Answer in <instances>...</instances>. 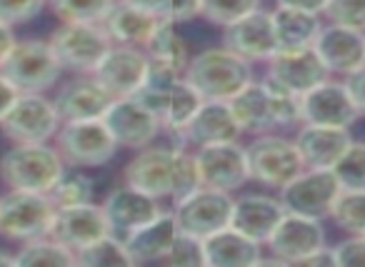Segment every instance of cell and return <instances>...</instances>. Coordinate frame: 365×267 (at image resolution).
I'll return each mask as SVG.
<instances>
[{
	"label": "cell",
	"mask_w": 365,
	"mask_h": 267,
	"mask_svg": "<svg viewBox=\"0 0 365 267\" xmlns=\"http://www.w3.org/2000/svg\"><path fill=\"white\" fill-rule=\"evenodd\" d=\"M125 185L138 187L153 197H180L200 187V170L195 155L165 147H148L125 167Z\"/></svg>",
	"instance_id": "6da1fadb"
},
{
	"label": "cell",
	"mask_w": 365,
	"mask_h": 267,
	"mask_svg": "<svg viewBox=\"0 0 365 267\" xmlns=\"http://www.w3.org/2000/svg\"><path fill=\"white\" fill-rule=\"evenodd\" d=\"M230 103L235 120L243 132L263 135L275 127L293 125L300 120V98L285 88L275 85L273 80L253 83L250 80Z\"/></svg>",
	"instance_id": "7a4b0ae2"
},
{
	"label": "cell",
	"mask_w": 365,
	"mask_h": 267,
	"mask_svg": "<svg viewBox=\"0 0 365 267\" xmlns=\"http://www.w3.org/2000/svg\"><path fill=\"white\" fill-rule=\"evenodd\" d=\"M66 172L61 152L46 142H18L0 157V180L11 190L51 192Z\"/></svg>",
	"instance_id": "3957f363"
},
{
	"label": "cell",
	"mask_w": 365,
	"mask_h": 267,
	"mask_svg": "<svg viewBox=\"0 0 365 267\" xmlns=\"http://www.w3.org/2000/svg\"><path fill=\"white\" fill-rule=\"evenodd\" d=\"M185 78L205 100H233L250 83V66L228 48H213L188 63Z\"/></svg>",
	"instance_id": "277c9868"
},
{
	"label": "cell",
	"mask_w": 365,
	"mask_h": 267,
	"mask_svg": "<svg viewBox=\"0 0 365 267\" xmlns=\"http://www.w3.org/2000/svg\"><path fill=\"white\" fill-rule=\"evenodd\" d=\"M56 202L46 192L11 190L0 197V235L11 240H36L51 232Z\"/></svg>",
	"instance_id": "5b68a950"
},
{
	"label": "cell",
	"mask_w": 365,
	"mask_h": 267,
	"mask_svg": "<svg viewBox=\"0 0 365 267\" xmlns=\"http://www.w3.org/2000/svg\"><path fill=\"white\" fill-rule=\"evenodd\" d=\"M61 63L51 43L23 41L16 43L8 58L0 63V73L18 88V93H43L61 78Z\"/></svg>",
	"instance_id": "8992f818"
},
{
	"label": "cell",
	"mask_w": 365,
	"mask_h": 267,
	"mask_svg": "<svg viewBox=\"0 0 365 267\" xmlns=\"http://www.w3.org/2000/svg\"><path fill=\"white\" fill-rule=\"evenodd\" d=\"M110 36L101 23H66L51 38L61 68L73 73H96L106 53L110 51Z\"/></svg>",
	"instance_id": "52a82bcc"
},
{
	"label": "cell",
	"mask_w": 365,
	"mask_h": 267,
	"mask_svg": "<svg viewBox=\"0 0 365 267\" xmlns=\"http://www.w3.org/2000/svg\"><path fill=\"white\" fill-rule=\"evenodd\" d=\"M61 115L43 93H18L0 120V130L16 142H46L58 132Z\"/></svg>",
	"instance_id": "ba28073f"
},
{
	"label": "cell",
	"mask_w": 365,
	"mask_h": 267,
	"mask_svg": "<svg viewBox=\"0 0 365 267\" xmlns=\"http://www.w3.org/2000/svg\"><path fill=\"white\" fill-rule=\"evenodd\" d=\"M245 155H248L250 177L270 187L288 185L293 177H298L305 170V162L300 157L295 140H285V137H258L245 147Z\"/></svg>",
	"instance_id": "9c48e42d"
},
{
	"label": "cell",
	"mask_w": 365,
	"mask_h": 267,
	"mask_svg": "<svg viewBox=\"0 0 365 267\" xmlns=\"http://www.w3.org/2000/svg\"><path fill=\"white\" fill-rule=\"evenodd\" d=\"M233 205L235 200H230V192L200 185L198 190L178 200L173 215H175L178 230L205 240L208 235L230 225Z\"/></svg>",
	"instance_id": "30bf717a"
},
{
	"label": "cell",
	"mask_w": 365,
	"mask_h": 267,
	"mask_svg": "<svg viewBox=\"0 0 365 267\" xmlns=\"http://www.w3.org/2000/svg\"><path fill=\"white\" fill-rule=\"evenodd\" d=\"M118 150L115 137L110 135L103 117L98 120H73L66 122L58 132V152L68 165L96 167L108 162Z\"/></svg>",
	"instance_id": "8fae6325"
},
{
	"label": "cell",
	"mask_w": 365,
	"mask_h": 267,
	"mask_svg": "<svg viewBox=\"0 0 365 267\" xmlns=\"http://www.w3.org/2000/svg\"><path fill=\"white\" fill-rule=\"evenodd\" d=\"M340 185L330 170H303L298 177L280 187V202H283L285 212H295V215L305 217H325L330 215V205H333L335 195H338Z\"/></svg>",
	"instance_id": "7c38bea8"
},
{
	"label": "cell",
	"mask_w": 365,
	"mask_h": 267,
	"mask_svg": "<svg viewBox=\"0 0 365 267\" xmlns=\"http://www.w3.org/2000/svg\"><path fill=\"white\" fill-rule=\"evenodd\" d=\"M200 170V185L213 190L233 192L250 180L248 155L245 147L238 142H218V145H203L195 155Z\"/></svg>",
	"instance_id": "4fadbf2b"
},
{
	"label": "cell",
	"mask_w": 365,
	"mask_h": 267,
	"mask_svg": "<svg viewBox=\"0 0 365 267\" xmlns=\"http://www.w3.org/2000/svg\"><path fill=\"white\" fill-rule=\"evenodd\" d=\"M150 68L148 53L138 51L135 46H118L106 53L93 78L110 93L113 98L135 95L143 88Z\"/></svg>",
	"instance_id": "5bb4252c"
},
{
	"label": "cell",
	"mask_w": 365,
	"mask_h": 267,
	"mask_svg": "<svg viewBox=\"0 0 365 267\" xmlns=\"http://www.w3.org/2000/svg\"><path fill=\"white\" fill-rule=\"evenodd\" d=\"M103 122L108 125L118 145L133 147V150L145 147L163 125L160 117L153 110H148L143 103H138L133 95L115 98L103 115Z\"/></svg>",
	"instance_id": "9a60e30c"
},
{
	"label": "cell",
	"mask_w": 365,
	"mask_h": 267,
	"mask_svg": "<svg viewBox=\"0 0 365 267\" xmlns=\"http://www.w3.org/2000/svg\"><path fill=\"white\" fill-rule=\"evenodd\" d=\"M48 235L66 245L68 250L81 252L83 247L93 245L103 235H110V225H108L103 207L83 202V205L58 207Z\"/></svg>",
	"instance_id": "2e32d148"
},
{
	"label": "cell",
	"mask_w": 365,
	"mask_h": 267,
	"mask_svg": "<svg viewBox=\"0 0 365 267\" xmlns=\"http://www.w3.org/2000/svg\"><path fill=\"white\" fill-rule=\"evenodd\" d=\"M360 110L355 108L345 83H320L313 90L300 95V120L308 125L350 127L358 120Z\"/></svg>",
	"instance_id": "e0dca14e"
},
{
	"label": "cell",
	"mask_w": 365,
	"mask_h": 267,
	"mask_svg": "<svg viewBox=\"0 0 365 267\" xmlns=\"http://www.w3.org/2000/svg\"><path fill=\"white\" fill-rule=\"evenodd\" d=\"M268 245L280 262H303L315 250L325 247V232L318 217L285 212L270 235Z\"/></svg>",
	"instance_id": "ac0fdd59"
},
{
	"label": "cell",
	"mask_w": 365,
	"mask_h": 267,
	"mask_svg": "<svg viewBox=\"0 0 365 267\" xmlns=\"http://www.w3.org/2000/svg\"><path fill=\"white\" fill-rule=\"evenodd\" d=\"M225 48L243 61H270L278 53V41L273 31V16L265 11H253L240 21L225 26Z\"/></svg>",
	"instance_id": "d6986e66"
},
{
	"label": "cell",
	"mask_w": 365,
	"mask_h": 267,
	"mask_svg": "<svg viewBox=\"0 0 365 267\" xmlns=\"http://www.w3.org/2000/svg\"><path fill=\"white\" fill-rule=\"evenodd\" d=\"M268 78L275 85L285 88L300 98L308 90H313L315 85L328 80V68L323 66L315 48H305V51L295 53H275L270 58Z\"/></svg>",
	"instance_id": "ffe728a7"
},
{
	"label": "cell",
	"mask_w": 365,
	"mask_h": 267,
	"mask_svg": "<svg viewBox=\"0 0 365 267\" xmlns=\"http://www.w3.org/2000/svg\"><path fill=\"white\" fill-rule=\"evenodd\" d=\"M315 53L328 73H353L365 66V33L345 26L320 28L313 43Z\"/></svg>",
	"instance_id": "44dd1931"
},
{
	"label": "cell",
	"mask_w": 365,
	"mask_h": 267,
	"mask_svg": "<svg viewBox=\"0 0 365 267\" xmlns=\"http://www.w3.org/2000/svg\"><path fill=\"white\" fill-rule=\"evenodd\" d=\"M106 220L110 225V232H123V235H130L133 230L148 225L150 220H155L160 215V205H158V197L148 195V192L138 190V187H118L108 195L106 205Z\"/></svg>",
	"instance_id": "7402d4cb"
},
{
	"label": "cell",
	"mask_w": 365,
	"mask_h": 267,
	"mask_svg": "<svg viewBox=\"0 0 365 267\" xmlns=\"http://www.w3.org/2000/svg\"><path fill=\"white\" fill-rule=\"evenodd\" d=\"M240 125L235 120L230 103L225 100H205L193 120L180 130V137L193 145H218V142H235L240 135Z\"/></svg>",
	"instance_id": "603a6c76"
},
{
	"label": "cell",
	"mask_w": 365,
	"mask_h": 267,
	"mask_svg": "<svg viewBox=\"0 0 365 267\" xmlns=\"http://www.w3.org/2000/svg\"><path fill=\"white\" fill-rule=\"evenodd\" d=\"M115 98L96 80V78H81L73 80L63 88L56 95V110L61 115V120L73 122V120H98L106 115V110L110 108V103Z\"/></svg>",
	"instance_id": "cb8c5ba5"
},
{
	"label": "cell",
	"mask_w": 365,
	"mask_h": 267,
	"mask_svg": "<svg viewBox=\"0 0 365 267\" xmlns=\"http://www.w3.org/2000/svg\"><path fill=\"white\" fill-rule=\"evenodd\" d=\"M348 127H330V125H308L298 132L295 145L300 150L305 167L313 170H330L350 147Z\"/></svg>",
	"instance_id": "d4e9b609"
},
{
	"label": "cell",
	"mask_w": 365,
	"mask_h": 267,
	"mask_svg": "<svg viewBox=\"0 0 365 267\" xmlns=\"http://www.w3.org/2000/svg\"><path fill=\"white\" fill-rule=\"evenodd\" d=\"M285 207L280 200H273L268 195H245L235 200L230 227L240 230L255 242H268L278 222L283 220Z\"/></svg>",
	"instance_id": "484cf974"
},
{
	"label": "cell",
	"mask_w": 365,
	"mask_h": 267,
	"mask_svg": "<svg viewBox=\"0 0 365 267\" xmlns=\"http://www.w3.org/2000/svg\"><path fill=\"white\" fill-rule=\"evenodd\" d=\"M203 247L205 265L210 267H250L260 262V242L230 225L205 237Z\"/></svg>",
	"instance_id": "4316f807"
},
{
	"label": "cell",
	"mask_w": 365,
	"mask_h": 267,
	"mask_svg": "<svg viewBox=\"0 0 365 267\" xmlns=\"http://www.w3.org/2000/svg\"><path fill=\"white\" fill-rule=\"evenodd\" d=\"M175 235H178L175 215L173 212H160L155 220H150L148 225L138 227L130 235H125L123 242H125L133 262H150V260L168 257Z\"/></svg>",
	"instance_id": "83f0119b"
},
{
	"label": "cell",
	"mask_w": 365,
	"mask_h": 267,
	"mask_svg": "<svg viewBox=\"0 0 365 267\" xmlns=\"http://www.w3.org/2000/svg\"><path fill=\"white\" fill-rule=\"evenodd\" d=\"M273 16V31L278 41V53H295L313 48L315 38L320 33L318 13L298 11V8L280 6Z\"/></svg>",
	"instance_id": "f1b7e54d"
},
{
	"label": "cell",
	"mask_w": 365,
	"mask_h": 267,
	"mask_svg": "<svg viewBox=\"0 0 365 267\" xmlns=\"http://www.w3.org/2000/svg\"><path fill=\"white\" fill-rule=\"evenodd\" d=\"M158 21L160 18H155L153 13L120 0L113 6V11L103 23H106V33L110 36V41L120 43V46H145Z\"/></svg>",
	"instance_id": "f546056e"
},
{
	"label": "cell",
	"mask_w": 365,
	"mask_h": 267,
	"mask_svg": "<svg viewBox=\"0 0 365 267\" xmlns=\"http://www.w3.org/2000/svg\"><path fill=\"white\" fill-rule=\"evenodd\" d=\"M203 103H205V98L195 90L193 83H190L188 78H180V80L168 90L165 108H163V125L180 135V130L193 120V115L200 110Z\"/></svg>",
	"instance_id": "4dcf8cb0"
},
{
	"label": "cell",
	"mask_w": 365,
	"mask_h": 267,
	"mask_svg": "<svg viewBox=\"0 0 365 267\" xmlns=\"http://www.w3.org/2000/svg\"><path fill=\"white\" fill-rule=\"evenodd\" d=\"M145 51L150 61H163L168 66H175L178 70L188 68V53H185V41L178 36L175 23L170 18H160L155 31L150 33L145 43Z\"/></svg>",
	"instance_id": "1f68e13d"
},
{
	"label": "cell",
	"mask_w": 365,
	"mask_h": 267,
	"mask_svg": "<svg viewBox=\"0 0 365 267\" xmlns=\"http://www.w3.org/2000/svg\"><path fill=\"white\" fill-rule=\"evenodd\" d=\"M76 255L73 250H68L66 245H61L58 240H53L51 235L36 237V240H28V245H23V250L18 252L16 265H51V267H63V265H76Z\"/></svg>",
	"instance_id": "d6a6232c"
},
{
	"label": "cell",
	"mask_w": 365,
	"mask_h": 267,
	"mask_svg": "<svg viewBox=\"0 0 365 267\" xmlns=\"http://www.w3.org/2000/svg\"><path fill=\"white\" fill-rule=\"evenodd\" d=\"M81 265L88 267H128V265H135L128 252L125 242L115 240L113 235H103L101 240H96L93 245L83 247L76 257Z\"/></svg>",
	"instance_id": "836d02e7"
},
{
	"label": "cell",
	"mask_w": 365,
	"mask_h": 267,
	"mask_svg": "<svg viewBox=\"0 0 365 267\" xmlns=\"http://www.w3.org/2000/svg\"><path fill=\"white\" fill-rule=\"evenodd\" d=\"M330 215L343 230L360 235L365 232V190H343L340 187L330 205Z\"/></svg>",
	"instance_id": "e575fe53"
},
{
	"label": "cell",
	"mask_w": 365,
	"mask_h": 267,
	"mask_svg": "<svg viewBox=\"0 0 365 267\" xmlns=\"http://www.w3.org/2000/svg\"><path fill=\"white\" fill-rule=\"evenodd\" d=\"M51 6L63 23H103L115 0H51Z\"/></svg>",
	"instance_id": "d590c367"
},
{
	"label": "cell",
	"mask_w": 365,
	"mask_h": 267,
	"mask_svg": "<svg viewBox=\"0 0 365 267\" xmlns=\"http://www.w3.org/2000/svg\"><path fill=\"white\" fill-rule=\"evenodd\" d=\"M330 172L343 190H365V142H350Z\"/></svg>",
	"instance_id": "8d00e7d4"
},
{
	"label": "cell",
	"mask_w": 365,
	"mask_h": 267,
	"mask_svg": "<svg viewBox=\"0 0 365 267\" xmlns=\"http://www.w3.org/2000/svg\"><path fill=\"white\" fill-rule=\"evenodd\" d=\"M48 195L56 202V207L83 205V202H91V197H93V180L88 175H83V172L66 170Z\"/></svg>",
	"instance_id": "74e56055"
},
{
	"label": "cell",
	"mask_w": 365,
	"mask_h": 267,
	"mask_svg": "<svg viewBox=\"0 0 365 267\" xmlns=\"http://www.w3.org/2000/svg\"><path fill=\"white\" fill-rule=\"evenodd\" d=\"M260 0H203V16L208 18L210 23L225 28L230 23L240 21L248 13L258 11Z\"/></svg>",
	"instance_id": "f35d334b"
},
{
	"label": "cell",
	"mask_w": 365,
	"mask_h": 267,
	"mask_svg": "<svg viewBox=\"0 0 365 267\" xmlns=\"http://www.w3.org/2000/svg\"><path fill=\"white\" fill-rule=\"evenodd\" d=\"M170 265L178 267H203L205 265V247H203V237L188 235V232L178 230L173 247L165 257Z\"/></svg>",
	"instance_id": "ab89813d"
},
{
	"label": "cell",
	"mask_w": 365,
	"mask_h": 267,
	"mask_svg": "<svg viewBox=\"0 0 365 267\" xmlns=\"http://www.w3.org/2000/svg\"><path fill=\"white\" fill-rule=\"evenodd\" d=\"M323 13L335 26L355 28V31L365 33V0H328Z\"/></svg>",
	"instance_id": "60d3db41"
},
{
	"label": "cell",
	"mask_w": 365,
	"mask_h": 267,
	"mask_svg": "<svg viewBox=\"0 0 365 267\" xmlns=\"http://www.w3.org/2000/svg\"><path fill=\"white\" fill-rule=\"evenodd\" d=\"M46 6V0H0V23L21 26L38 16Z\"/></svg>",
	"instance_id": "b9f144b4"
},
{
	"label": "cell",
	"mask_w": 365,
	"mask_h": 267,
	"mask_svg": "<svg viewBox=\"0 0 365 267\" xmlns=\"http://www.w3.org/2000/svg\"><path fill=\"white\" fill-rule=\"evenodd\" d=\"M335 265L340 267H365V232L353 235L333 247Z\"/></svg>",
	"instance_id": "7bdbcfd3"
},
{
	"label": "cell",
	"mask_w": 365,
	"mask_h": 267,
	"mask_svg": "<svg viewBox=\"0 0 365 267\" xmlns=\"http://www.w3.org/2000/svg\"><path fill=\"white\" fill-rule=\"evenodd\" d=\"M200 11H203V0H170L168 18L173 23H185L193 21L195 16H200Z\"/></svg>",
	"instance_id": "ee69618b"
},
{
	"label": "cell",
	"mask_w": 365,
	"mask_h": 267,
	"mask_svg": "<svg viewBox=\"0 0 365 267\" xmlns=\"http://www.w3.org/2000/svg\"><path fill=\"white\" fill-rule=\"evenodd\" d=\"M345 88H348L355 108H358L360 112H365V66L358 68V70H353V73H348V78H345Z\"/></svg>",
	"instance_id": "f6af8a7d"
},
{
	"label": "cell",
	"mask_w": 365,
	"mask_h": 267,
	"mask_svg": "<svg viewBox=\"0 0 365 267\" xmlns=\"http://www.w3.org/2000/svg\"><path fill=\"white\" fill-rule=\"evenodd\" d=\"M16 98H18V88L0 73V120H3V115L8 112V108L13 105Z\"/></svg>",
	"instance_id": "bcb514c9"
},
{
	"label": "cell",
	"mask_w": 365,
	"mask_h": 267,
	"mask_svg": "<svg viewBox=\"0 0 365 267\" xmlns=\"http://www.w3.org/2000/svg\"><path fill=\"white\" fill-rule=\"evenodd\" d=\"M125 3L143 8V11L153 13L155 18H168V11H170V0H125Z\"/></svg>",
	"instance_id": "7dc6e473"
},
{
	"label": "cell",
	"mask_w": 365,
	"mask_h": 267,
	"mask_svg": "<svg viewBox=\"0 0 365 267\" xmlns=\"http://www.w3.org/2000/svg\"><path fill=\"white\" fill-rule=\"evenodd\" d=\"M328 0H278V6L283 8H298V11L308 13H323Z\"/></svg>",
	"instance_id": "c3c4849f"
},
{
	"label": "cell",
	"mask_w": 365,
	"mask_h": 267,
	"mask_svg": "<svg viewBox=\"0 0 365 267\" xmlns=\"http://www.w3.org/2000/svg\"><path fill=\"white\" fill-rule=\"evenodd\" d=\"M16 46V38H13V31L11 26H6V23H0V63L6 61L8 53H11V48Z\"/></svg>",
	"instance_id": "681fc988"
},
{
	"label": "cell",
	"mask_w": 365,
	"mask_h": 267,
	"mask_svg": "<svg viewBox=\"0 0 365 267\" xmlns=\"http://www.w3.org/2000/svg\"><path fill=\"white\" fill-rule=\"evenodd\" d=\"M300 265H335V255H333V250H325V247H320V250H315L313 255L305 257Z\"/></svg>",
	"instance_id": "f907efd6"
},
{
	"label": "cell",
	"mask_w": 365,
	"mask_h": 267,
	"mask_svg": "<svg viewBox=\"0 0 365 267\" xmlns=\"http://www.w3.org/2000/svg\"><path fill=\"white\" fill-rule=\"evenodd\" d=\"M3 265H16V257H8L6 252H0V267Z\"/></svg>",
	"instance_id": "816d5d0a"
}]
</instances>
